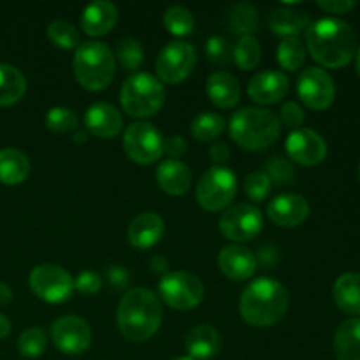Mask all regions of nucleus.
Returning a JSON list of instances; mask_svg holds the SVG:
<instances>
[{"instance_id":"49","label":"nucleus","mask_w":360,"mask_h":360,"mask_svg":"<svg viewBox=\"0 0 360 360\" xmlns=\"http://www.w3.org/2000/svg\"><path fill=\"white\" fill-rule=\"evenodd\" d=\"M11 299H13V290H11L9 285L0 283V306L9 304Z\"/></svg>"},{"instance_id":"23","label":"nucleus","mask_w":360,"mask_h":360,"mask_svg":"<svg viewBox=\"0 0 360 360\" xmlns=\"http://www.w3.org/2000/svg\"><path fill=\"white\" fill-rule=\"evenodd\" d=\"M157 181L169 195H183L192 186V171L181 160L167 158L158 165Z\"/></svg>"},{"instance_id":"24","label":"nucleus","mask_w":360,"mask_h":360,"mask_svg":"<svg viewBox=\"0 0 360 360\" xmlns=\"http://www.w3.org/2000/svg\"><path fill=\"white\" fill-rule=\"evenodd\" d=\"M206 91L210 95L211 102L221 109H231L241 98V88L236 76L225 72V70H217L211 74L206 81Z\"/></svg>"},{"instance_id":"14","label":"nucleus","mask_w":360,"mask_h":360,"mask_svg":"<svg viewBox=\"0 0 360 360\" xmlns=\"http://www.w3.org/2000/svg\"><path fill=\"white\" fill-rule=\"evenodd\" d=\"M262 229V213L252 204H236L224 211L220 218V232L236 243L255 238Z\"/></svg>"},{"instance_id":"33","label":"nucleus","mask_w":360,"mask_h":360,"mask_svg":"<svg viewBox=\"0 0 360 360\" xmlns=\"http://www.w3.org/2000/svg\"><path fill=\"white\" fill-rule=\"evenodd\" d=\"M262 58V48L253 35H245L239 39L234 48V60L243 70L255 69Z\"/></svg>"},{"instance_id":"50","label":"nucleus","mask_w":360,"mask_h":360,"mask_svg":"<svg viewBox=\"0 0 360 360\" xmlns=\"http://www.w3.org/2000/svg\"><path fill=\"white\" fill-rule=\"evenodd\" d=\"M11 334V320L6 315L0 313V340L7 338Z\"/></svg>"},{"instance_id":"7","label":"nucleus","mask_w":360,"mask_h":360,"mask_svg":"<svg viewBox=\"0 0 360 360\" xmlns=\"http://www.w3.org/2000/svg\"><path fill=\"white\" fill-rule=\"evenodd\" d=\"M238 190V178L231 169L213 165L200 176L195 195L206 211H221L232 202Z\"/></svg>"},{"instance_id":"11","label":"nucleus","mask_w":360,"mask_h":360,"mask_svg":"<svg viewBox=\"0 0 360 360\" xmlns=\"http://www.w3.org/2000/svg\"><path fill=\"white\" fill-rule=\"evenodd\" d=\"M197 63L195 49L186 41H171L160 49L157 56V69L160 81L176 84L185 81L192 74Z\"/></svg>"},{"instance_id":"40","label":"nucleus","mask_w":360,"mask_h":360,"mask_svg":"<svg viewBox=\"0 0 360 360\" xmlns=\"http://www.w3.org/2000/svg\"><path fill=\"white\" fill-rule=\"evenodd\" d=\"M266 172L269 176L271 183H278V185H288V183L294 181L295 172L292 167L290 162L283 157H271L266 162Z\"/></svg>"},{"instance_id":"22","label":"nucleus","mask_w":360,"mask_h":360,"mask_svg":"<svg viewBox=\"0 0 360 360\" xmlns=\"http://www.w3.org/2000/svg\"><path fill=\"white\" fill-rule=\"evenodd\" d=\"M164 236V220L157 213H141L129 225V241L134 248L148 250Z\"/></svg>"},{"instance_id":"15","label":"nucleus","mask_w":360,"mask_h":360,"mask_svg":"<svg viewBox=\"0 0 360 360\" xmlns=\"http://www.w3.org/2000/svg\"><path fill=\"white\" fill-rule=\"evenodd\" d=\"M288 157L301 165H316L327 157V144L319 132L311 129L292 130L287 137Z\"/></svg>"},{"instance_id":"46","label":"nucleus","mask_w":360,"mask_h":360,"mask_svg":"<svg viewBox=\"0 0 360 360\" xmlns=\"http://www.w3.org/2000/svg\"><path fill=\"white\" fill-rule=\"evenodd\" d=\"M186 150H188V146H186L185 137L171 136L164 141V151L169 155V157L174 158V160H179V157L185 155Z\"/></svg>"},{"instance_id":"36","label":"nucleus","mask_w":360,"mask_h":360,"mask_svg":"<svg viewBox=\"0 0 360 360\" xmlns=\"http://www.w3.org/2000/svg\"><path fill=\"white\" fill-rule=\"evenodd\" d=\"M164 25L172 35H188L195 27V20L186 7L172 6L165 11Z\"/></svg>"},{"instance_id":"37","label":"nucleus","mask_w":360,"mask_h":360,"mask_svg":"<svg viewBox=\"0 0 360 360\" xmlns=\"http://www.w3.org/2000/svg\"><path fill=\"white\" fill-rule=\"evenodd\" d=\"M46 347H48V336L39 327L25 330L18 340V352L27 359L41 357L46 352Z\"/></svg>"},{"instance_id":"53","label":"nucleus","mask_w":360,"mask_h":360,"mask_svg":"<svg viewBox=\"0 0 360 360\" xmlns=\"http://www.w3.org/2000/svg\"><path fill=\"white\" fill-rule=\"evenodd\" d=\"M174 360H193L192 357H178V359H174Z\"/></svg>"},{"instance_id":"27","label":"nucleus","mask_w":360,"mask_h":360,"mask_svg":"<svg viewBox=\"0 0 360 360\" xmlns=\"http://www.w3.org/2000/svg\"><path fill=\"white\" fill-rule=\"evenodd\" d=\"M334 354L338 360H360V319L347 320L338 327Z\"/></svg>"},{"instance_id":"44","label":"nucleus","mask_w":360,"mask_h":360,"mask_svg":"<svg viewBox=\"0 0 360 360\" xmlns=\"http://www.w3.org/2000/svg\"><path fill=\"white\" fill-rule=\"evenodd\" d=\"M316 6L329 14H345L354 9L357 2L354 0H319Z\"/></svg>"},{"instance_id":"17","label":"nucleus","mask_w":360,"mask_h":360,"mask_svg":"<svg viewBox=\"0 0 360 360\" xmlns=\"http://www.w3.org/2000/svg\"><path fill=\"white\" fill-rule=\"evenodd\" d=\"M288 77L280 70L267 69L250 79L248 95L257 104H274L288 94Z\"/></svg>"},{"instance_id":"12","label":"nucleus","mask_w":360,"mask_h":360,"mask_svg":"<svg viewBox=\"0 0 360 360\" xmlns=\"http://www.w3.org/2000/svg\"><path fill=\"white\" fill-rule=\"evenodd\" d=\"M297 94L306 108L323 111L334 102L336 86L327 70L320 67H308L297 79Z\"/></svg>"},{"instance_id":"54","label":"nucleus","mask_w":360,"mask_h":360,"mask_svg":"<svg viewBox=\"0 0 360 360\" xmlns=\"http://www.w3.org/2000/svg\"><path fill=\"white\" fill-rule=\"evenodd\" d=\"M359 179H360V167H359Z\"/></svg>"},{"instance_id":"8","label":"nucleus","mask_w":360,"mask_h":360,"mask_svg":"<svg viewBox=\"0 0 360 360\" xmlns=\"http://www.w3.org/2000/svg\"><path fill=\"white\" fill-rule=\"evenodd\" d=\"M158 292L162 301L178 311L193 309L204 299V285L200 278L185 271L164 274L158 283Z\"/></svg>"},{"instance_id":"9","label":"nucleus","mask_w":360,"mask_h":360,"mask_svg":"<svg viewBox=\"0 0 360 360\" xmlns=\"http://www.w3.org/2000/svg\"><path fill=\"white\" fill-rule=\"evenodd\" d=\"M32 292L39 299L53 304L69 301L74 292V280L63 267L55 264H41L34 267L28 278Z\"/></svg>"},{"instance_id":"41","label":"nucleus","mask_w":360,"mask_h":360,"mask_svg":"<svg viewBox=\"0 0 360 360\" xmlns=\"http://www.w3.org/2000/svg\"><path fill=\"white\" fill-rule=\"evenodd\" d=\"M206 55L214 65H227L231 56V46L229 41L221 35H211L206 41Z\"/></svg>"},{"instance_id":"26","label":"nucleus","mask_w":360,"mask_h":360,"mask_svg":"<svg viewBox=\"0 0 360 360\" xmlns=\"http://www.w3.org/2000/svg\"><path fill=\"white\" fill-rule=\"evenodd\" d=\"M30 174V160L27 155L14 148L0 150V183L20 185Z\"/></svg>"},{"instance_id":"32","label":"nucleus","mask_w":360,"mask_h":360,"mask_svg":"<svg viewBox=\"0 0 360 360\" xmlns=\"http://www.w3.org/2000/svg\"><path fill=\"white\" fill-rule=\"evenodd\" d=\"M225 129V120L221 115L217 112H200L199 116H195L190 125L192 130V136L195 137L200 143H207V141H214Z\"/></svg>"},{"instance_id":"35","label":"nucleus","mask_w":360,"mask_h":360,"mask_svg":"<svg viewBox=\"0 0 360 360\" xmlns=\"http://www.w3.org/2000/svg\"><path fill=\"white\" fill-rule=\"evenodd\" d=\"M48 37L53 44H56L58 48L63 49H77V46L81 44V37L77 28L72 23H67L63 20L51 21L48 25Z\"/></svg>"},{"instance_id":"31","label":"nucleus","mask_w":360,"mask_h":360,"mask_svg":"<svg viewBox=\"0 0 360 360\" xmlns=\"http://www.w3.org/2000/svg\"><path fill=\"white\" fill-rule=\"evenodd\" d=\"M276 60L285 70H299L304 65L306 48L297 37H283V41L278 44Z\"/></svg>"},{"instance_id":"34","label":"nucleus","mask_w":360,"mask_h":360,"mask_svg":"<svg viewBox=\"0 0 360 360\" xmlns=\"http://www.w3.org/2000/svg\"><path fill=\"white\" fill-rule=\"evenodd\" d=\"M116 58L125 70H136L144 62V48L136 37H123L118 41Z\"/></svg>"},{"instance_id":"30","label":"nucleus","mask_w":360,"mask_h":360,"mask_svg":"<svg viewBox=\"0 0 360 360\" xmlns=\"http://www.w3.org/2000/svg\"><path fill=\"white\" fill-rule=\"evenodd\" d=\"M227 25L234 34L241 37L252 35V32L259 27V13L255 6L248 2H238L231 6V9L227 11Z\"/></svg>"},{"instance_id":"5","label":"nucleus","mask_w":360,"mask_h":360,"mask_svg":"<svg viewBox=\"0 0 360 360\" xmlns=\"http://www.w3.org/2000/svg\"><path fill=\"white\" fill-rule=\"evenodd\" d=\"M74 76L77 83L91 91L104 90L115 77L116 60L111 48L101 41H84L74 55Z\"/></svg>"},{"instance_id":"51","label":"nucleus","mask_w":360,"mask_h":360,"mask_svg":"<svg viewBox=\"0 0 360 360\" xmlns=\"http://www.w3.org/2000/svg\"><path fill=\"white\" fill-rule=\"evenodd\" d=\"M88 141V130H77L76 134H74V143L81 144V143H86Z\"/></svg>"},{"instance_id":"39","label":"nucleus","mask_w":360,"mask_h":360,"mask_svg":"<svg viewBox=\"0 0 360 360\" xmlns=\"http://www.w3.org/2000/svg\"><path fill=\"white\" fill-rule=\"evenodd\" d=\"M271 186H273V183H271L269 176L264 171L252 172L245 179V193L253 202H262L269 195Z\"/></svg>"},{"instance_id":"38","label":"nucleus","mask_w":360,"mask_h":360,"mask_svg":"<svg viewBox=\"0 0 360 360\" xmlns=\"http://www.w3.org/2000/svg\"><path fill=\"white\" fill-rule=\"evenodd\" d=\"M79 123V116L74 109L63 108V105H56L51 108L46 115V127H48L51 132L56 134H67L72 132L74 129Z\"/></svg>"},{"instance_id":"28","label":"nucleus","mask_w":360,"mask_h":360,"mask_svg":"<svg viewBox=\"0 0 360 360\" xmlns=\"http://www.w3.org/2000/svg\"><path fill=\"white\" fill-rule=\"evenodd\" d=\"M308 14L292 9V7H280V9L273 11L269 16L271 32L276 35H283V37H295L304 28H308Z\"/></svg>"},{"instance_id":"13","label":"nucleus","mask_w":360,"mask_h":360,"mask_svg":"<svg viewBox=\"0 0 360 360\" xmlns=\"http://www.w3.org/2000/svg\"><path fill=\"white\" fill-rule=\"evenodd\" d=\"M51 340L62 354L81 355L90 348L91 329L79 316H60L51 326Z\"/></svg>"},{"instance_id":"19","label":"nucleus","mask_w":360,"mask_h":360,"mask_svg":"<svg viewBox=\"0 0 360 360\" xmlns=\"http://www.w3.org/2000/svg\"><path fill=\"white\" fill-rule=\"evenodd\" d=\"M218 267L229 280L245 281L255 273L257 259L245 246L229 245L218 253Z\"/></svg>"},{"instance_id":"45","label":"nucleus","mask_w":360,"mask_h":360,"mask_svg":"<svg viewBox=\"0 0 360 360\" xmlns=\"http://www.w3.org/2000/svg\"><path fill=\"white\" fill-rule=\"evenodd\" d=\"M108 280H109V283L112 285V287L118 288V290H123V288L129 287L130 274H129V271L125 269V267L115 264V266H109Z\"/></svg>"},{"instance_id":"1","label":"nucleus","mask_w":360,"mask_h":360,"mask_svg":"<svg viewBox=\"0 0 360 360\" xmlns=\"http://www.w3.org/2000/svg\"><path fill=\"white\" fill-rule=\"evenodd\" d=\"M306 46L309 55L323 67L341 69L354 58L357 35L347 21L322 18L306 30Z\"/></svg>"},{"instance_id":"43","label":"nucleus","mask_w":360,"mask_h":360,"mask_svg":"<svg viewBox=\"0 0 360 360\" xmlns=\"http://www.w3.org/2000/svg\"><path fill=\"white\" fill-rule=\"evenodd\" d=\"M280 118L285 125L297 130L301 129V125L304 123V111H302V108L297 102H287V104L281 105Z\"/></svg>"},{"instance_id":"10","label":"nucleus","mask_w":360,"mask_h":360,"mask_svg":"<svg viewBox=\"0 0 360 360\" xmlns=\"http://www.w3.org/2000/svg\"><path fill=\"white\" fill-rule=\"evenodd\" d=\"M164 137L151 123L136 122L123 134V150L137 164H153L164 155Z\"/></svg>"},{"instance_id":"47","label":"nucleus","mask_w":360,"mask_h":360,"mask_svg":"<svg viewBox=\"0 0 360 360\" xmlns=\"http://www.w3.org/2000/svg\"><path fill=\"white\" fill-rule=\"evenodd\" d=\"M210 157L217 165H224L231 157V150L225 143H214L210 150Z\"/></svg>"},{"instance_id":"48","label":"nucleus","mask_w":360,"mask_h":360,"mask_svg":"<svg viewBox=\"0 0 360 360\" xmlns=\"http://www.w3.org/2000/svg\"><path fill=\"white\" fill-rule=\"evenodd\" d=\"M150 269L153 271V273L165 274V271H167V260H165L164 257H160V255L153 257V259L150 260Z\"/></svg>"},{"instance_id":"52","label":"nucleus","mask_w":360,"mask_h":360,"mask_svg":"<svg viewBox=\"0 0 360 360\" xmlns=\"http://www.w3.org/2000/svg\"><path fill=\"white\" fill-rule=\"evenodd\" d=\"M357 72H359V76H360V48H359V51H357Z\"/></svg>"},{"instance_id":"29","label":"nucleus","mask_w":360,"mask_h":360,"mask_svg":"<svg viewBox=\"0 0 360 360\" xmlns=\"http://www.w3.org/2000/svg\"><path fill=\"white\" fill-rule=\"evenodd\" d=\"M27 91V77L18 67L0 63V105L16 104Z\"/></svg>"},{"instance_id":"2","label":"nucleus","mask_w":360,"mask_h":360,"mask_svg":"<svg viewBox=\"0 0 360 360\" xmlns=\"http://www.w3.org/2000/svg\"><path fill=\"white\" fill-rule=\"evenodd\" d=\"M288 292L273 278H259L245 288L239 301V311L245 322L253 327L276 326L287 315Z\"/></svg>"},{"instance_id":"25","label":"nucleus","mask_w":360,"mask_h":360,"mask_svg":"<svg viewBox=\"0 0 360 360\" xmlns=\"http://www.w3.org/2000/svg\"><path fill=\"white\" fill-rule=\"evenodd\" d=\"M334 302L348 315H360V273H345L333 288Z\"/></svg>"},{"instance_id":"3","label":"nucleus","mask_w":360,"mask_h":360,"mask_svg":"<svg viewBox=\"0 0 360 360\" xmlns=\"http://www.w3.org/2000/svg\"><path fill=\"white\" fill-rule=\"evenodd\" d=\"M162 316V304L153 292L132 288L120 301L116 322L123 338L141 343L157 334Z\"/></svg>"},{"instance_id":"4","label":"nucleus","mask_w":360,"mask_h":360,"mask_svg":"<svg viewBox=\"0 0 360 360\" xmlns=\"http://www.w3.org/2000/svg\"><path fill=\"white\" fill-rule=\"evenodd\" d=\"M231 137L245 150H264L280 137L281 123L273 111L264 108H243L229 123Z\"/></svg>"},{"instance_id":"21","label":"nucleus","mask_w":360,"mask_h":360,"mask_svg":"<svg viewBox=\"0 0 360 360\" xmlns=\"http://www.w3.org/2000/svg\"><path fill=\"white\" fill-rule=\"evenodd\" d=\"M185 347L188 357L193 360H210L217 357L221 348V338L214 327L202 323L192 327L185 336Z\"/></svg>"},{"instance_id":"6","label":"nucleus","mask_w":360,"mask_h":360,"mask_svg":"<svg viewBox=\"0 0 360 360\" xmlns=\"http://www.w3.org/2000/svg\"><path fill=\"white\" fill-rule=\"evenodd\" d=\"M123 111L134 118H148L162 109L165 102V88L160 79L148 72L132 74L120 91Z\"/></svg>"},{"instance_id":"18","label":"nucleus","mask_w":360,"mask_h":360,"mask_svg":"<svg viewBox=\"0 0 360 360\" xmlns=\"http://www.w3.org/2000/svg\"><path fill=\"white\" fill-rule=\"evenodd\" d=\"M84 125L90 134L101 139H109L122 132L123 116L109 102H95L84 115Z\"/></svg>"},{"instance_id":"16","label":"nucleus","mask_w":360,"mask_h":360,"mask_svg":"<svg viewBox=\"0 0 360 360\" xmlns=\"http://www.w3.org/2000/svg\"><path fill=\"white\" fill-rule=\"evenodd\" d=\"M309 204L299 193H281L267 206V217L280 227H297L308 218Z\"/></svg>"},{"instance_id":"20","label":"nucleus","mask_w":360,"mask_h":360,"mask_svg":"<svg viewBox=\"0 0 360 360\" xmlns=\"http://www.w3.org/2000/svg\"><path fill=\"white\" fill-rule=\"evenodd\" d=\"M116 21H118V9L115 4L108 0H95L84 7L81 27L84 34L98 37V35L109 34L115 28Z\"/></svg>"},{"instance_id":"42","label":"nucleus","mask_w":360,"mask_h":360,"mask_svg":"<svg viewBox=\"0 0 360 360\" xmlns=\"http://www.w3.org/2000/svg\"><path fill=\"white\" fill-rule=\"evenodd\" d=\"M74 288L83 295H95L102 288L101 274L95 273V271H83L74 280Z\"/></svg>"}]
</instances>
